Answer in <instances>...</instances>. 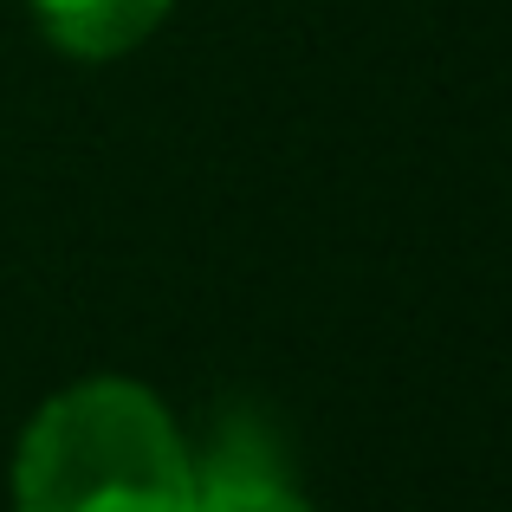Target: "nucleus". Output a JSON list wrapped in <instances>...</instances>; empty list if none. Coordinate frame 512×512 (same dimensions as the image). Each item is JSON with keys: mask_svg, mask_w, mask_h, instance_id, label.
<instances>
[{"mask_svg": "<svg viewBox=\"0 0 512 512\" xmlns=\"http://www.w3.org/2000/svg\"><path fill=\"white\" fill-rule=\"evenodd\" d=\"M13 512H195V448L156 389L85 376L20 428Z\"/></svg>", "mask_w": 512, "mask_h": 512, "instance_id": "nucleus-1", "label": "nucleus"}, {"mask_svg": "<svg viewBox=\"0 0 512 512\" xmlns=\"http://www.w3.org/2000/svg\"><path fill=\"white\" fill-rule=\"evenodd\" d=\"M195 512H318L260 428H227L195 454Z\"/></svg>", "mask_w": 512, "mask_h": 512, "instance_id": "nucleus-2", "label": "nucleus"}, {"mask_svg": "<svg viewBox=\"0 0 512 512\" xmlns=\"http://www.w3.org/2000/svg\"><path fill=\"white\" fill-rule=\"evenodd\" d=\"M26 7H33L39 33H46L65 59L104 65V59L137 52L143 39L169 20L175 0H26Z\"/></svg>", "mask_w": 512, "mask_h": 512, "instance_id": "nucleus-3", "label": "nucleus"}]
</instances>
